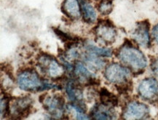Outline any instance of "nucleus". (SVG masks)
I'll list each match as a JSON object with an SVG mask.
<instances>
[{
  "label": "nucleus",
  "instance_id": "f257e3e1",
  "mask_svg": "<svg viewBox=\"0 0 158 120\" xmlns=\"http://www.w3.org/2000/svg\"><path fill=\"white\" fill-rule=\"evenodd\" d=\"M17 82L20 88L27 92H39L45 89L56 88V86L43 81L33 69H27L19 73Z\"/></svg>",
  "mask_w": 158,
  "mask_h": 120
},
{
  "label": "nucleus",
  "instance_id": "f03ea898",
  "mask_svg": "<svg viewBox=\"0 0 158 120\" xmlns=\"http://www.w3.org/2000/svg\"><path fill=\"white\" fill-rule=\"evenodd\" d=\"M118 58L135 72L143 70L147 65V58L142 52L131 44H125L119 49Z\"/></svg>",
  "mask_w": 158,
  "mask_h": 120
},
{
  "label": "nucleus",
  "instance_id": "7ed1b4c3",
  "mask_svg": "<svg viewBox=\"0 0 158 120\" xmlns=\"http://www.w3.org/2000/svg\"><path fill=\"white\" fill-rule=\"evenodd\" d=\"M37 66L43 74L50 78L58 79L64 74L63 66L53 57L43 54L37 60Z\"/></svg>",
  "mask_w": 158,
  "mask_h": 120
},
{
  "label": "nucleus",
  "instance_id": "20e7f679",
  "mask_svg": "<svg viewBox=\"0 0 158 120\" xmlns=\"http://www.w3.org/2000/svg\"><path fill=\"white\" fill-rule=\"evenodd\" d=\"M104 76L109 82L117 85H124L128 82L131 73L119 64H111L105 69Z\"/></svg>",
  "mask_w": 158,
  "mask_h": 120
},
{
  "label": "nucleus",
  "instance_id": "39448f33",
  "mask_svg": "<svg viewBox=\"0 0 158 120\" xmlns=\"http://www.w3.org/2000/svg\"><path fill=\"white\" fill-rule=\"evenodd\" d=\"M138 92L145 101H156L158 99V81L154 78L143 79L138 87Z\"/></svg>",
  "mask_w": 158,
  "mask_h": 120
},
{
  "label": "nucleus",
  "instance_id": "423d86ee",
  "mask_svg": "<svg viewBox=\"0 0 158 120\" xmlns=\"http://www.w3.org/2000/svg\"><path fill=\"white\" fill-rule=\"evenodd\" d=\"M149 115V109L147 106L138 101L129 103L123 113V117L125 119H144Z\"/></svg>",
  "mask_w": 158,
  "mask_h": 120
},
{
  "label": "nucleus",
  "instance_id": "0eeeda50",
  "mask_svg": "<svg viewBox=\"0 0 158 120\" xmlns=\"http://www.w3.org/2000/svg\"><path fill=\"white\" fill-rule=\"evenodd\" d=\"M95 35L102 43L111 44L116 39L117 31L111 23L101 22L95 28Z\"/></svg>",
  "mask_w": 158,
  "mask_h": 120
},
{
  "label": "nucleus",
  "instance_id": "6e6552de",
  "mask_svg": "<svg viewBox=\"0 0 158 120\" xmlns=\"http://www.w3.org/2000/svg\"><path fill=\"white\" fill-rule=\"evenodd\" d=\"M31 99L29 97H21L15 98L10 105L9 114H11L15 118L21 119L26 117L30 113L31 108Z\"/></svg>",
  "mask_w": 158,
  "mask_h": 120
},
{
  "label": "nucleus",
  "instance_id": "1a4fd4ad",
  "mask_svg": "<svg viewBox=\"0 0 158 120\" xmlns=\"http://www.w3.org/2000/svg\"><path fill=\"white\" fill-rule=\"evenodd\" d=\"M44 108L51 116L61 118L64 113V99L60 95H52L44 99Z\"/></svg>",
  "mask_w": 158,
  "mask_h": 120
},
{
  "label": "nucleus",
  "instance_id": "9d476101",
  "mask_svg": "<svg viewBox=\"0 0 158 120\" xmlns=\"http://www.w3.org/2000/svg\"><path fill=\"white\" fill-rule=\"evenodd\" d=\"M149 26L148 22L143 21L138 24L132 34V37L139 45L148 48L150 44Z\"/></svg>",
  "mask_w": 158,
  "mask_h": 120
},
{
  "label": "nucleus",
  "instance_id": "9b49d317",
  "mask_svg": "<svg viewBox=\"0 0 158 120\" xmlns=\"http://www.w3.org/2000/svg\"><path fill=\"white\" fill-rule=\"evenodd\" d=\"M61 10L65 15L72 19H78L81 16L80 6L78 0H64Z\"/></svg>",
  "mask_w": 158,
  "mask_h": 120
},
{
  "label": "nucleus",
  "instance_id": "f8f14e48",
  "mask_svg": "<svg viewBox=\"0 0 158 120\" xmlns=\"http://www.w3.org/2000/svg\"><path fill=\"white\" fill-rule=\"evenodd\" d=\"M111 106L106 105H98L96 106L92 111L91 116L95 119H114V113L110 109Z\"/></svg>",
  "mask_w": 158,
  "mask_h": 120
},
{
  "label": "nucleus",
  "instance_id": "ddd939ff",
  "mask_svg": "<svg viewBox=\"0 0 158 120\" xmlns=\"http://www.w3.org/2000/svg\"><path fill=\"white\" fill-rule=\"evenodd\" d=\"M80 4L85 21L88 23H95L96 21L97 15L94 7L87 0H80Z\"/></svg>",
  "mask_w": 158,
  "mask_h": 120
},
{
  "label": "nucleus",
  "instance_id": "4468645a",
  "mask_svg": "<svg viewBox=\"0 0 158 120\" xmlns=\"http://www.w3.org/2000/svg\"><path fill=\"white\" fill-rule=\"evenodd\" d=\"M66 93L69 97L73 102L80 103L82 101L83 95L82 92L77 84L73 81H70L66 85Z\"/></svg>",
  "mask_w": 158,
  "mask_h": 120
},
{
  "label": "nucleus",
  "instance_id": "2eb2a0df",
  "mask_svg": "<svg viewBox=\"0 0 158 120\" xmlns=\"http://www.w3.org/2000/svg\"><path fill=\"white\" fill-rule=\"evenodd\" d=\"M74 74L77 77L79 81L82 82H90L94 80V75L90 72V71L83 65L82 63H77L74 67Z\"/></svg>",
  "mask_w": 158,
  "mask_h": 120
},
{
  "label": "nucleus",
  "instance_id": "dca6fc26",
  "mask_svg": "<svg viewBox=\"0 0 158 120\" xmlns=\"http://www.w3.org/2000/svg\"><path fill=\"white\" fill-rule=\"evenodd\" d=\"M85 61L88 64V66L92 69H98L102 68L104 66V62L100 58V57L95 56V55L87 52L84 57Z\"/></svg>",
  "mask_w": 158,
  "mask_h": 120
},
{
  "label": "nucleus",
  "instance_id": "f3484780",
  "mask_svg": "<svg viewBox=\"0 0 158 120\" xmlns=\"http://www.w3.org/2000/svg\"><path fill=\"white\" fill-rule=\"evenodd\" d=\"M100 98L101 103L104 105L108 106H115L117 103V99L116 96L105 88H103L101 90Z\"/></svg>",
  "mask_w": 158,
  "mask_h": 120
},
{
  "label": "nucleus",
  "instance_id": "a211bd4d",
  "mask_svg": "<svg viewBox=\"0 0 158 120\" xmlns=\"http://www.w3.org/2000/svg\"><path fill=\"white\" fill-rule=\"evenodd\" d=\"M85 48L88 52L98 57H111L112 55V51L108 48H98L91 44H86Z\"/></svg>",
  "mask_w": 158,
  "mask_h": 120
},
{
  "label": "nucleus",
  "instance_id": "6ab92c4d",
  "mask_svg": "<svg viewBox=\"0 0 158 120\" xmlns=\"http://www.w3.org/2000/svg\"><path fill=\"white\" fill-rule=\"evenodd\" d=\"M113 9L112 0H101L98 5V10L101 15H108Z\"/></svg>",
  "mask_w": 158,
  "mask_h": 120
},
{
  "label": "nucleus",
  "instance_id": "aec40b11",
  "mask_svg": "<svg viewBox=\"0 0 158 120\" xmlns=\"http://www.w3.org/2000/svg\"><path fill=\"white\" fill-rule=\"evenodd\" d=\"M10 109V101L7 97L2 96L1 98V115L6 116L9 114Z\"/></svg>",
  "mask_w": 158,
  "mask_h": 120
},
{
  "label": "nucleus",
  "instance_id": "412c9836",
  "mask_svg": "<svg viewBox=\"0 0 158 120\" xmlns=\"http://www.w3.org/2000/svg\"><path fill=\"white\" fill-rule=\"evenodd\" d=\"M151 70L155 76L158 77V58H156L152 62Z\"/></svg>",
  "mask_w": 158,
  "mask_h": 120
},
{
  "label": "nucleus",
  "instance_id": "4be33fe9",
  "mask_svg": "<svg viewBox=\"0 0 158 120\" xmlns=\"http://www.w3.org/2000/svg\"><path fill=\"white\" fill-rule=\"evenodd\" d=\"M152 36L154 39H155V41L156 42V43L158 44V23L153 28Z\"/></svg>",
  "mask_w": 158,
  "mask_h": 120
}]
</instances>
